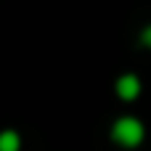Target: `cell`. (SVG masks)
I'll use <instances>...</instances> for the list:
<instances>
[{
  "label": "cell",
  "mask_w": 151,
  "mask_h": 151,
  "mask_svg": "<svg viewBox=\"0 0 151 151\" xmlns=\"http://www.w3.org/2000/svg\"><path fill=\"white\" fill-rule=\"evenodd\" d=\"M117 93H119V98L133 101V98L141 93V80H138L135 74H122V77L117 80Z\"/></svg>",
  "instance_id": "obj_2"
},
{
  "label": "cell",
  "mask_w": 151,
  "mask_h": 151,
  "mask_svg": "<svg viewBox=\"0 0 151 151\" xmlns=\"http://www.w3.org/2000/svg\"><path fill=\"white\" fill-rule=\"evenodd\" d=\"M141 40H143V45H149V48H151V24L146 27V29H143V35H141Z\"/></svg>",
  "instance_id": "obj_4"
},
{
  "label": "cell",
  "mask_w": 151,
  "mask_h": 151,
  "mask_svg": "<svg viewBox=\"0 0 151 151\" xmlns=\"http://www.w3.org/2000/svg\"><path fill=\"white\" fill-rule=\"evenodd\" d=\"M111 135H114V141L122 143V146H138V143L143 141V125H141L138 119H133V117H122V119L114 122Z\"/></svg>",
  "instance_id": "obj_1"
},
{
  "label": "cell",
  "mask_w": 151,
  "mask_h": 151,
  "mask_svg": "<svg viewBox=\"0 0 151 151\" xmlns=\"http://www.w3.org/2000/svg\"><path fill=\"white\" fill-rule=\"evenodd\" d=\"M19 146H21V141L13 130L0 133V151H19Z\"/></svg>",
  "instance_id": "obj_3"
}]
</instances>
